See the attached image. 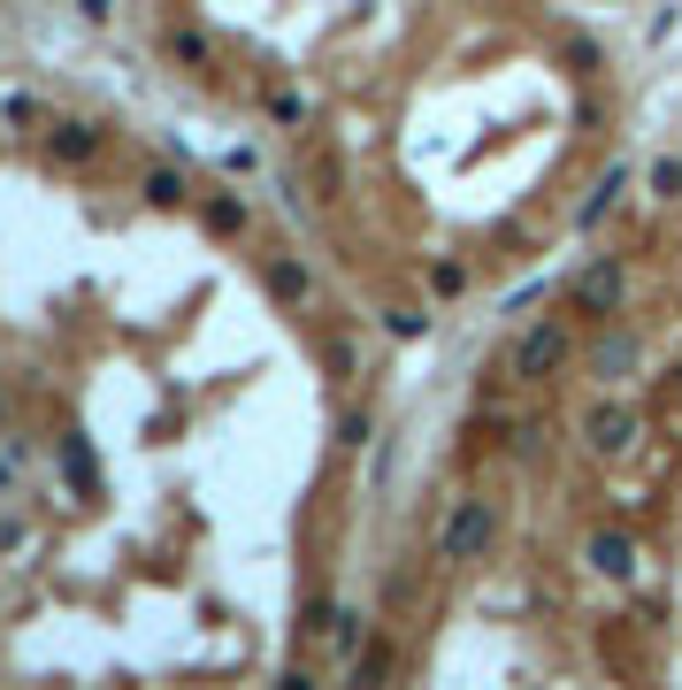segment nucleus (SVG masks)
Masks as SVG:
<instances>
[{"label": "nucleus", "mask_w": 682, "mask_h": 690, "mask_svg": "<svg viewBox=\"0 0 682 690\" xmlns=\"http://www.w3.org/2000/svg\"><path fill=\"white\" fill-rule=\"evenodd\" d=\"M338 438H345V445H368L376 430H368V414H345V422H338Z\"/></svg>", "instance_id": "obj_21"}, {"label": "nucleus", "mask_w": 682, "mask_h": 690, "mask_svg": "<svg viewBox=\"0 0 682 690\" xmlns=\"http://www.w3.org/2000/svg\"><path fill=\"white\" fill-rule=\"evenodd\" d=\"M621 184H629V162H614V170H606V184L591 192V207H583V230H591V223H598V215H606V207L621 200Z\"/></svg>", "instance_id": "obj_11"}, {"label": "nucleus", "mask_w": 682, "mask_h": 690, "mask_svg": "<svg viewBox=\"0 0 682 690\" xmlns=\"http://www.w3.org/2000/svg\"><path fill=\"white\" fill-rule=\"evenodd\" d=\"M269 116H277L284 131H300V123H307V100H292V93H277V100H269Z\"/></svg>", "instance_id": "obj_19"}, {"label": "nucleus", "mask_w": 682, "mask_h": 690, "mask_svg": "<svg viewBox=\"0 0 682 690\" xmlns=\"http://www.w3.org/2000/svg\"><path fill=\"white\" fill-rule=\"evenodd\" d=\"M8 476H15V468H8V461H0V492H8Z\"/></svg>", "instance_id": "obj_23"}, {"label": "nucleus", "mask_w": 682, "mask_h": 690, "mask_svg": "<svg viewBox=\"0 0 682 690\" xmlns=\"http://www.w3.org/2000/svg\"><path fill=\"white\" fill-rule=\"evenodd\" d=\"M199 223H207L215 238H238V230H246V200H230V192H215V200L199 207Z\"/></svg>", "instance_id": "obj_8"}, {"label": "nucleus", "mask_w": 682, "mask_h": 690, "mask_svg": "<svg viewBox=\"0 0 682 690\" xmlns=\"http://www.w3.org/2000/svg\"><path fill=\"white\" fill-rule=\"evenodd\" d=\"M383 668H391V653H383V645H368V653L353 660V683H383Z\"/></svg>", "instance_id": "obj_16"}, {"label": "nucleus", "mask_w": 682, "mask_h": 690, "mask_svg": "<svg viewBox=\"0 0 682 690\" xmlns=\"http://www.w3.org/2000/svg\"><path fill=\"white\" fill-rule=\"evenodd\" d=\"M62 468H69V484H77V492H85V499H93V484H100V476H93V453H85V445H77V438H69V445H62Z\"/></svg>", "instance_id": "obj_12"}, {"label": "nucleus", "mask_w": 682, "mask_h": 690, "mask_svg": "<svg viewBox=\"0 0 682 690\" xmlns=\"http://www.w3.org/2000/svg\"><path fill=\"white\" fill-rule=\"evenodd\" d=\"M261 277H269V300H284V308H307V300H315V277H307V261H269Z\"/></svg>", "instance_id": "obj_7"}, {"label": "nucleus", "mask_w": 682, "mask_h": 690, "mask_svg": "<svg viewBox=\"0 0 682 690\" xmlns=\"http://www.w3.org/2000/svg\"><path fill=\"white\" fill-rule=\"evenodd\" d=\"M583 560H591L606 583H629V575H637V545H629V529H598V537L583 545Z\"/></svg>", "instance_id": "obj_5"}, {"label": "nucleus", "mask_w": 682, "mask_h": 690, "mask_svg": "<svg viewBox=\"0 0 682 690\" xmlns=\"http://www.w3.org/2000/svg\"><path fill=\"white\" fill-rule=\"evenodd\" d=\"M0 123H39V100H31V93H8V100H0Z\"/></svg>", "instance_id": "obj_18"}, {"label": "nucleus", "mask_w": 682, "mask_h": 690, "mask_svg": "<svg viewBox=\"0 0 682 690\" xmlns=\"http://www.w3.org/2000/svg\"><path fill=\"white\" fill-rule=\"evenodd\" d=\"M383 331H391L399 345H414V338H430V315H414V308H391V315H383Z\"/></svg>", "instance_id": "obj_14"}, {"label": "nucleus", "mask_w": 682, "mask_h": 690, "mask_svg": "<svg viewBox=\"0 0 682 690\" xmlns=\"http://www.w3.org/2000/svg\"><path fill=\"white\" fill-rule=\"evenodd\" d=\"M583 438H591V453H629L637 445V407H621V399L591 407L583 414Z\"/></svg>", "instance_id": "obj_3"}, {"label": "nucleus", "mask_w": 682, "mask_h": 690, "mask_svg": "<svg viewBox=\"0 0 682 690\" xmlns=\"http://www.w3.org/2000/svg\"><path fill=\"white\" fill-rule=\"evenodd\" d=\"M652 192H660V200H675V192H682V154L652 162Z\"/></svg>", "instance_id": "obj_17"}, {"label": "nucleus", "mask_w": 682, "mask_h": 690, "mask_svg": "<svg viewBox=\"0 0 682 690\" xmlns=\"http://www.w3.org/2000/svg\"><path fill=\"white\" fill-rule=\"evenodd\" d=\"M77 8H85V15H93V23H100V15H108V8H116V0H77Z\"/></svg>", "instance_id": "obj_22"}, {"label": "nucleus", "mask_w": 682, "mask_h": 690, "mask_svg": "<svg viewBox=\"0 0 682 690\" xmlns=\"http://www.w3.org/2000/svg\"><path fill=\"white\" fill-rule=\"evenodd\" d=\"M567 69H598V46L591 39H567Z\"/></svg>", "instance_id": "obj_20"}, {"label": "nucleus", "mask_w": 682, "mask_h": 690, "mask_svg": "<svg viewBox=\"0 0 682 690\" xmlns=\"http://www.w3.org/2000/svg\"><path fill=\"white\" fill-rule=\"evenodd\" d=\"M461 284H468V269H461V261H437V269H430V292H437V300H453Z\"/></svg>", "instance_id": "obj_15"}, {"label": "nucleus", "mask_w": 682, "mask_h": 690, "mask_svg": "<svg viewBox=\"0 0 682 690\" xmlns=\"http://www.w3.org/2000/svg\"><path fill=\"white\" fill-rule=\"evenodd\" d=\"M621 308V261H591L575 277V315H614Z\"/></svg>", "instance_id": "obj_4"}, {"label": "nucleus", "mask_w": 682, "mask_h": 690, "mask_svg": "<svg viewBox=\"0 0 682 690\" xmlns=\"http://www.w3.org/2000/svg\"><path fill=\"white\" fill-rule=\"evenodd\" d=\"M567 353H575V338H567V323H529L521 338H513V376L521 384H544L552 368H567Z\"/></svg>", "instance_id": "obj_2"}, {"label": "nucleus", "mask_w": 682, "mask_h": 690, "mask_svg": "<svg viewBox=\"0 0 682 690\" xmlns=\"http://www.w3.org/2000/svg\"><path fill=\"white\" fill-rule=\"evenodd\" d=\"M591 360H598V376H621V368L637 360V338H629V331H614V338H598V353H591Z\"/></svg>", "instance_id": "obj_10"}, {"label": "nucleus", "mask_w": 682, "mask_h": 690, "mask_svg": "<svg viewBox=\"0 0 682 690\" xmlns=\"http://www.w3.org/2000/svg\"><path fill=\"white\" fill-rule=\"evenodd\" d=\"M46 147H54V162H69V170H85V162L100 154V131H93L85 116H62V123H46Z\"/></svg>", "instance_id": "obj_6"}, {"label": "nucleus", "mask_w": 682, "mask_h": 690, "mask_svg": "<svg viewBox=\"0 0 682 690\" xmlns=\"http://www.w3.org/2000/svg\"><path fill=\"white\" fill-rule=\"evenodd\" d=\"M491 537H499V515H491V499H461L453 521H445V537H437V560H484L491 552Z\"/></svg>", "instance_id": "obj_1"}, {"label": "nucleus", "mask_w": 682, "mask_h": 690, "mask_svg": "<svg viewBox=\"0 0 682 690\" xmlns=\"http://www.w3.org/2000/svg\"><path fill=\"white\" fill-rule=\"evenodd\" d=\"M170 54L176 62H192V69H207V62H215V39H207L199 23H184V31H170Z\"/></svg>", "instance_id": "obj_9"}, {"label": "nucleus", "mask_w": 682, "mask_h": 690, "mask_svg": "<svg viewBox=\"0 0 682 690\" xmlns=\"http://www.w3.org/2000/svg\"><path fill=\"white\" fill-rule=\"evenodd\" d=\"M675 384H682V368H675Z\"/></svg>", "instance_id": "obj_25"}, {"label": "nucleus", "mask_w": 682, "mask_h": 690, "mask_svg": "<svg viewBox=\"0 0 682 690\" xmlns=\"http://www.w3.org/2000/svg\"><path fill=\"white\" fill-rule=\"evenodd\" d=\"M147 200H154V207H184V176L176 170H147Z\"/></svg>", "instance_id": "obj_13"}, {"label": "nucleus", "mask_w": 682, "mask_h": 690, "mask_svg": "<svg viewBox=\"0 0 682 690\" xmlns=\"http://www.w3.org/2000/svg\"><path fill=\"white\" fill-rule=\"evenodd\" d=\"M0 422H8V399H0Z\"/></svg>", "instance_id": "obj_24"}]
</instances>
